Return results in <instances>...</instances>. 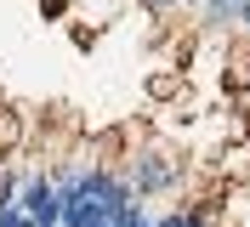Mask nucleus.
Listing matches in <instances>:
<instances>
[{"label":"nucleus","mask_w":250,"mask_h":227,"mask_svg":"<svg viewBox=\"0 0 250 227\" xmlns=\"http://www.w3.org/2000/svg\"><path fill=\"white\" fill-rule=\"evenodd\" d=\"M17 210H29L34 227H57L62 222V199H57V182L40 170V176H23V193H17Z\"/></svg>","instance_id":"f257e3e1"},{"label":"nucleus","mask_w":250,"mask_h":227,"mask_svg":"<svg viewBox=\"0 0 250 227\" xmlns=\"http://www.w3.org/2000/svg\"><path fill=\"white\" fill-rule=\"evenodd\" d=\"M125 182H131V193H137V199H148V193H159V187H171V182H176V165H165L159 153H142L137 170H131Z\"/></svg>","instance_id":"f03ea898"},{"label":"nucleus","mask_w":250,"mask_h":227,"mask_svg":"<svg viewBox=\"0 0 250 227\" xmlns=\"http://www.w3.org/2000/svg\"><path fill=\"white\" fill-rule=\"evenodd\" d=\"M0 227H34V222H29V210H17V205H6V210H0Z\"/></svg>","instance_id":"7ed1b4c3"},{"label":"nucleus","mask_w":250,"mask_h":227,"mask_svg":"<svg viewBox=\"0 0 250 227\" xmlns=\"http://www.w3.org/2000/svg\"><path fill=\"white\" fill-rule=\"evenodd\" d=\"M233 17H245V23H250V0H245V6H233Z\"/></svg>","instance_id":"20e7f679"},{"label":"nucleus","mask_w":250,"mask_h":227,"mask_svg":"<svg viewBox=\"0 0 250 227\" xmlns=\"http://www.w3.org/2000/svg\"><path fill=\"white\" fill-rule=\"evenodd\" d=\"M148 6H171V0H148Z\"/></svg>","instance_id":"39448f33"}]
</instances>
